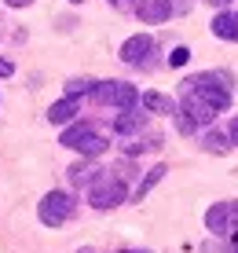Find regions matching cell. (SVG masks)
Segmentation results:
<instances>
[{
  "instance_id": "obj_1",
  "label": "cell",
  "mask_w": 238,
  "mask_h": 253,
  "mask_svg": "<svg viewBox=\"0 0 238 253\" xmlns=\"http://www.w3.org/2000/svg\"><path fill=\"white\" fill-rule=\"evenodd\" d=\"M63 143H66V147H74V151H77V154H84V158H95V154L107 151V139L95 136V128H92V125H84V121H77V125H70V128H66V132H63Z\"/></svg>"
},
{
  "instance_id": "obj_2",
  "label": "cell",
  "mask_w": 238,
  "mask_h": 253,
  "mask_svg": "<svg viewBox=\"0 0 238 253\" xmlns=\"http://www.w3.org/2000/svg\"><path fill=\"white\" fill-rule=\"evenodd\" d=\"M92 95L99 103H110V107H121V110H132L139 99L136 84H125V81H103V84H92Z\"/></svg>"
},
{
  "instance_id": "obj_3",
  "label": "cell",
  "mask_w": 238,
  "mask_h": 253,
  "mask_svg": "<svg viewBox=\"0 0 238 253\" xmlns=\"http://www.w3.org/2000/svg\"><path fill=\"white\" fill-rule=\"evenodd\" d=\"M37 213H40V220L48 224V228H59V224H66L70 213H74V198H70L66 191H48Z\"/></svg>"
},
{
  "instance_id": "obj_4",
  "label": "cell",
  "mask_w": 238,
  "mask_h": 253,
  "mask_svg": "<svg viewBox=\"0 0 238 253\" xmlns=\"http://www.w3.org/2000/svg\"><path fill=\"white\" fill-rule=\"evenodd\" d=\"M125 202V184L121 180H95L92 187V206L95 209H114Z\"/></svg>"
},
{
  "instance_id": "obj_5",
  "label": "cell",
  "mask_w": 238,
  "mask_h": 253,
  "mask_svg": "<svg viewBox=\"0 0 238 253\" xmlns=\"http://www.w3.org/2000/svg\"><path fill=\"white\" fill-rule=\"evenodd\" d=\"M151 51H154V41L139 33V37H128L125 44H121V59H125V63H147Z\"/></svg>"
},
{
  "instance_id": "obj_6",
  "label": "cell",
  "mask_w": 238,
  "mask_h": 253,
  "mask_svg": "<svg viewBox=\"0 0 238 253\" xmlns=\"http://www.w3.org/2000/svg\"><path fill=\"white\" fill-rule=\"evenodd\" d=\"M136 15H139L143 22H165V19L172 15V4H169V0H139Z\"/></svg>"
},
{
  "instance_id": "obj_7",
  "label": "cell",
  "mask_w": 238,
  "mask_h": 253,
  "mask_svg": "<svg viewBox=\"0 0 238 253\" xmlns=\"http://www.w3.org/2000/svg\"><path fill=\"white\" fill-rule=\"evenodd\" d=\"M74 114H77V95H66V99H59V103L48 107V121H55V125L74 121Z\"/></svg>"
},
{
  "instance_id": "obj_8",
  "label": "cell",
  "mask_w": 238,
  "mask_h": 253,
  "mask_svg": "<svg viewBox=\"0 0 238 253\" xmlns=\"http://www.w3.org/2000/svg\"><path fill=\"white\" fill-rule=\"evenodd\" d=\"M183 110H187V114H191V118H195V121H198V125H205V121H213V118H216V110H213V107H209V103H205V99H198V95H195V92H187V107H183Z\"/></svg>"
},
{
  "instance_id": "obj_9",
  "label": "cell",
  "mask_w": 238,
  "mask_h": 253,
  "mask_svg": "<svg viewBox=\"0 0 238 253\" xmlns=\"http://www.w3.org/2000/svg\"><path fill=\"white\" fill-rule=\"evenodd\" d=\"M213 33L224 41H238V11L235 15H216L213 19Z\"/></svg>"
},
{
  "instance_id": "obj_10",
  "label": "cell",
  "mask_w": 238,
  "mask_h": 253,
  "mask_svg": "<svg viewBox=\"0 0 238 253\" xmlns=\"http://www.w3.org/2000/svg\"><path fill=\"white\" fill-rule=\"evenodd\" d=\"M143 107L151 110V114H176V103L169 99V95H161V92H147Z\"/></svg>"
},
{
  "instance_id": "obj_11",
  "label": "cell",
  "mask_w": 238,
  "mask_h": 253,
  "mask_svg": "<svg viewBox=\"0 0 238 253\" xmlns=\"http://www.w3.org/2000/svg\"><path fill=\"white\" fill-rule=\"evenodd\" d=\"M227 216H231V206H224V202L213 206V209L205 213V228H209V231H224V228H227Z\"/></svg>"
},
{
  "instance_id": "obj_12",
  "label": "cell",
  "mask_w": 238,
  "mask_h": 253,
  "mask_svg": "<svg viewBox=\"0 0 238 253\" xmlns=\"http://www.w3.org/2000/svg\"><path fill=\"white\" fill-rule=\"evenodd\" d=\"M165 172H169V169H165V165H154V169L147 172V180H143V184H139L136 198H147V195H151V191H154V184H161V180H165Z\"/></svg>"
},
{
  "instance_id": "obj_13",
  "label": "cell",
  "mask_w": 238,
  "mask_h": 253,
  "mask_svg": "<svg viewBox=\"0 0 238 253\" xmlns=\"http://www.w3.org/2000/svg\"><path fill=\"white\" fill-rule=\"evenodd\" d=\"M114 128H118V132H136V128H143V118H139V114H132V110H128V114H121L118 121H114Z\"/></svg>"
},
{
  "instance_id": "obj_14",
  "label": "cell",
  "mask_w": 238,
  "mask_h": 253,
  "mask_svg": "<svg viewBox=\"0 0 238 253\" xmlns=\"http://www.w3.org/2000/svg\"><path fill=\"white\" fill-rule=\"evenodd\" d=\"M227 147H231V139H227V136H220V132H209L205 136V151L209 154H224Z\"/></svg>"
},
{
  "instance_id": "obj_15",
  "label": "cell",
  "mask_w": 238,
  "mask_h": 253,
  "mask_svg": "<svg viewBox=\"0 0 238 253\" xmlns=\"http://www.w3.org/2000/svg\"><path fill=\"white\" fill-rule=\"evenodd\" d=\"M176 125H180V132H183V136H191V132L198 128V121L191 118L187 110H176Z\"/></svg>"
},
{
  "instance_id": "obj_16",
  "label": "cell",
  "mask_w": 238,
  "mask_h": 253,
  "mask_svg": "<svg viewBox=\"0 0 238 253\" xmlns=\"http://www.w3.org/2000/svg\"><path fill=\"white\" fill-rule=\"evenodd\" d=\"M92 165H74V169H70V180H74V184H88V180H92Z\"/></svg>"
},
{
  "instance_id": "obj_17",
  "label": "cell",
  "mask_w": 238,
  "mask_h": 253,
  "mask_svg": "<svg viewBox=\"0 0 238 253\" xmlns=\"http://www.w3.org/2000/svg\"><path fill=\"white\" fill-rule=\"evenodd\" d=\"M95 81H70L66 84V95H81V92H92Z\"/></svg>"
},
{
  "instance_id": "obj_18",
  "label": "cell",
  "mask_w": 238,
  "mask_h": 253,
  "mask_svg": "<svg viewBox=\"0 0 238 253\" xmlns=\"http://www.w3.org/2000/svg\"><path fill=\"white\" fill-rule=\"evenodd\" d=\"M187 59H191V51H187V48H176L172 55H169V63H172V66H183Z\"/></svg>"
},
{
  "instance_id": "obj_19",
  "label": "cell",
  "mask_w": 238,
  "mask_h": 253,
  "mask_svg": "<svg viewBox=\"0 0 238 253\" xmlns=\"http://www.w3.org/2000/svg\"><path fill=\"white\" fill-rule=\"evenodd\" d=\"M227 139H231V147H238V118L231 121V132H227Z\"/></svg>"
},
{
  "instance_id": "obj_20",
  "label": "cell",
  "mask_w": 238,
  "mask_h": 253,
  "mask_svg": "<svg viewBox=\"0 0 238 253\" xmlns=\"http://www.w3.org/2000/svg\"><path fill=\"white\" fill-rule=\"evenodd\" d=\"M11 70H15V66L7 63V59H0V77H7V74H11Z\"/></svg>"
},
{
  "instance_id": "obj_21",
  "label": "cell",
  "mask_w": 238,
  "mask_h": 253,
  "mask_svg": "<svg viewBox=\"0 0 238 253\" xmlns=\"http://www.w3.org/2000/svg\"><path fill=\"white\" fill-rule=\"evenodd\" d=\"M4 4H11V7H30L33 0H4Z\"/></svg>"
},
{
  "instance_id": "obj_22",
  "label": "cell",
  "mask_w": 238,
  "mask_h": 253,
  "mask_svg": "<svg viewBox=\"0 0 238 253\" xmlns=\"http://www.w3.org/2000/svg\"><path fill=\"white\" fill-rule=\"evenodd\" d=\"M110 4H114V7H125V0H110Z\"/></svg>"
},
{
  "instance_id": "obj_23",
  "label": "cell",
  "mask_w": 238,
  "mask_h": 253,
  "mask_svg": "<svg viewBox=\"0 0 238 253\" xmlns=\"http://www.w3.org/2000/svg\"><path fill=\"white\" fill-rule=\"evenodd\" d=\"M77 253H95V250H88V246H84V250H77Z\"/></svg>"
},
{
  "instance_id": "obj_24",
  "label": "cell",
  "mask_w": 238,
  "mask_h": 253,
  "mask_svg": "<svg viewBox=\"0 0 238 253\" xmlns=\"http://www.w3.org/2000/svg\"><path fill=\"white\" fill-rule=\"evenodd\" d=\"M231 242H235V250H238V231H235V239H231Z\"/></svg>"
},
{
  "instance_id": "obj_25",
  "label": "cell",
  "mask_w": 238,
  "mask_h": 253,
  "mask_svg": "<svg viewBox=\"0 0 238 253\" xmlns=\"http://www.w3.org/2000/svg\"><path fill=\"white\" fill-rule=\"evenodd\" d=\"M213 4H231V0H213Z\"/></svg>"
},
{
  "instance_id": "obj_26",
  "label": "cell",
  "mask_w": 238,
  "mask_h": 253,
  "mask_svg": "<svg viewBox=\"0 0 238 253\" xmlns=\"http://www.w3.org/2000/svg\"><path fill=\"white\" fill-rule=\"evenodd\" d=\"M121 253H128V250H121Z\"/></svg>"
},
{
  "instance_id": "obj_27",
  "label": "cell",
  "mask_w": 238,
  "mask_h": 253,
  "mask_svg": "<svg viewBox=\"0 0 238 253\" xmlns=\"http://www.w3.org/2000/svg\"><path fill=\"white\" fill-rule=\"evenodd\" d=\"M74 4H77V0H74Z\"/></svg>"
}]
</instances>
